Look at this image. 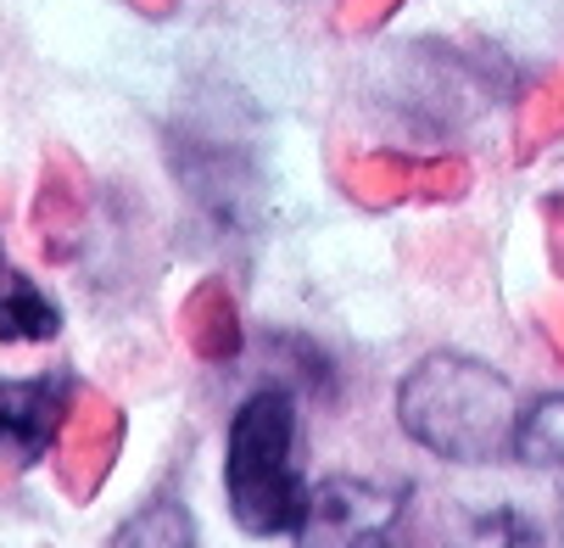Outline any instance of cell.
Returning a JSON list of instances; mask_svg holds the SVG:
<instances>
[{
    "label": "cell",
    "instance_id": "12",
    "mask_svg": "<svg viewBox=\"0 0 564 548\" xmlns=\"http://www.w3.org/2000/svg\"><path fill=\"white\" fill-rule=\"evenodd\" d=\"M520 464H536V470H553L564 464V391H553V398L531 404L514 426V448H509Z\"/></svg>",
    "mask_w": 564,
    "mask_h": 548
},
{
    "label": "cell",
    "instance_id": "14",
    "mask_svg": "<svg viewBox=\"0 0 564 548\" xmlns=\"http://www.w3.org/2000/svg\"><path fill=\"white\" fill-rule=\"evenodd\" d=\"M397 7H402V0H341L336 23H341L347 34H364V29H380Z\"/></svg>",
    "mask_w": 564,
    "mask_h": 548
},
{
    "label": "cell",
    "instance_id": "8",
    "mask_svg": "<svg viewBox=\"0 0 564 548\" xmlns=\"http://www.w3.org/2000/svg\"><path fill=\"white\" fill-rule=\"evenodd\" d=\"M85 218H90V185L85 169L73 163V151H51L45 157V180H40V202H34V229L45 258L67 264L85 241Z\"/></svg>",
    "mask_w": 564,
    "mask_h": 548
},
{
    "label": "cell",
    "instance_id": "5",
    "mask_svg": "<svg viewBox=\"0 0 564 548\" xmlns=\"http://www.w3.org/2000/svg\"><path fill=\"white\" fill-rule=\"evenodd\" d=\"M118 442H123V415L107 404V398H78L73 415L62 420V442H56V476L73 498H96L107 470L118 459Z\"/></svg>",
    "mask_w": 564,
    "mask_h": 548
},
{
    "label": "cell",
    "instance_id": "1",
    "mask_svg": "<svg viewBox=\"0 0 564 548\" xmlns=\"http://www.w3.org/2000/svg\"><path fill=\"white\" fill-rule=\"evenodd\" d=\"M397 420L420 448L453 464H487L514 448V386L469 353H425L397 386Z\"/></svg>",
    "mask_w": 564,
    "mask_h": 548
},
{
    "label": "cell",
    "instance_id": "13",
    "mask_svg": "<svg viewBox=\"0 0 564 548\" xmlns=\"http://www.w3.org/2000/svg\"><path fill=\"white\" fill-rule=\"evenodd\" d=\"M480 548H542V531H536L525 515L498 509V515L480 520Z\"/></svg>",
    "mask_w": 564,
    "mask_h": 548
},
{
    "label": "cell",
    "instance_id": "10",
    "mask_svg": "<svg viewBox=\"0 0 564 548\" xmlns=\"http://www.w3.org/2000/svg\"><path fill=\"white\" fill-rule=\"evenodd\" d=\"M56 325H62L56 302L0 252V342H51Z\"/></svg>",
    "mask_w": 564,
    "mask_h": 548
},
{
    "label": "cell",
    "instance_id": "15",
    "mask_svg": "<svg viewBox=\"0 0 564 548\" xmlns=\"http://www.w3.org/2000/svg\"><path fill=\"white\" fill-rule=\"evenodd\" d=\"M134 7H140L145 18H163V12H174V0H134Z\"/></svg>",
    "mask_w": 564,
    "mask_h": 548
},
{
    "label": "cell",
    "instance_id": "7",
    "mask_svg": "<svg viewBox=\"0 0 564 548\" xmlns=\"http://www.w3.org/2000/svg\"><path fill=\"white\" fill-rule=\"evenodd\" d=\"M464 185L458 163H414L397 151H369L358 163H347V191L364 207H391L402 196H453Z\"/></svg>",
    "mask_w": 564,
    "mask_h": 548
},
{
    "label": "cell",
    "instance_id": "11",
    "mask_svg": "<svg viewBox=\"0 0 564 548\" xmlns=\"http://www.w3.org/2000/svg\"><path fill=\"white\" fill-rule=\"evenodd\" d=\"M112 548H196L191 509L180 498H151L140 515L123 520V531L112 537Z\"/></svg>",
    "mask_w": 564,
    "mask_h": 548
},
{
    "label": "cell",
    "instance_id": "2",
    "mask_svg": "<svg viewBox=\"0 0 564 548\" xmlns=\"http://www.w3.org/2000/svg\"><path fill=\"white\" fill-rule=\"evenodd\" d=\"M224 487L240 531L274 537L296 526L307 493L296 482V398L285 386H263L235 409L224 442Z\"/></svg>",
    "mask_w": 564,
    "mask_h": 548
},
{
    "label": "cell",
    "instance_id": "9",
    "mask_svg": "<svg viewBox=\"0 0 564 548\" xmlns=\"http://www.w3.org/2000/svg\"><path fill=\"white\" fill-rule=\"evenodd\" d=\"M180 336L196 358L218 364L240 353V320H235V297L224 291V280H202L185 308H180Z\"/></svg>",
    "mask_w": 564,
    "mask_h": 548
},
{
    "label": "cell",
    "instance_id": "6",
    "mask_svg": "<svg viewBox=\"0 0 564 548\" xmlns=\"http://www.w3.org/2000/svg\"><path fill=\"white\" fill-rule=\"evenodd\" d=\"M67 420V380L40 375V380H0V453L12 464L40 459Z\"/></svg>",
    "mask_w": 564,
    "mask_h": 548
},
{
    "label": "cell",
    "instance_id": "3",
    "mask_svg": "<svg viewBox=\"0 0 564 548\" xmlns=\"http://www.w3.org/2000/svg\"><path fill=\"white\" fill-rule=\"evenodd\" d=\"M174 169L196 207H207L218 224H247L258 213V163L252 146L218 123H180L174 129Z\"/></svg>",
    "mask_w": 564,
    "mask_h": 548
},
{
    "label": "cell",
    "instance_id": "4",
    "mask_svg": "<svg viewBox=\"0 0 564 548\" xmlns=\"http://www.w3.org/2000/svg\"><path fill=\"white\" fill-rule=\"evenodd\" d=\"M409 493L402 487H369V482H325L302 498L296 542L302 548H375L391 520L402 515Z\"/></svg>",
    "mask_w": 564,
    "mask_h": 548
},
{
    "label": "cell",
    "instance_id": "16",
    "mask_svg": "<svg viewBox=\"0 0 564 548\" xmlns=\"http://www.w3.org/2000/svg\"><path fill=\"white\" fill-rule=\"evenodd\" d=\"M375 548H386V542H375Z\"/></svg>",
    "mask_w": 564,
    "mask_h": 548
}]
</instances>
